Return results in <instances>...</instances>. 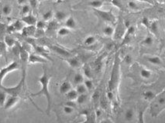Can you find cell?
Returning <instances> with one entry per match:
<instances>
[{
    "mask_svg": "<svg viewBox=\"0 0 165 123\" xmlns=\"http://www.w3.org/2000/svg\"><path fill=\"white\" fill-rule=\"evenodd\" d=\"M50 79H51V75L49 73H47V69L44 67V72H43L42 75L39 77V79H38V82L40 84L41 89L39 92L30 94V96L32 97H37V96H41V95H44L46 97L47 102L46 112L47 115H50L51 107H52V99H51L50 89H49Z\"/></svg>",
    "mask_w": 165,
    "mask_h": 123,
    "instance_id": "cell-1",
    "label": "cell"
},
{
    "mask_svg": "<svg viewBox=\"0 0 165 123\" xmlns=\"http://www.w3.org/2000/svg\"><path fill=\"white\" fill-rule=\"evenodd\" d=\"M165 109V92L164 90L155 95L151 100V104L150 105V113L153 118H157L158 115Z\"/></svg>",
    "mask_w": 165,
    "mask_h": 123,
    "instance_id": "cell-2",
    "label": "cell"
},
{
    "mask_svg": "<svg viewBox=\"0 0 165 123\" xmlns=\"http://www.w3.org/2000/svg\"><path fill=\"white\" fill-rule=\"evenodd\" d=\"M25 79H26V76H23L22 75L21 79H20L19 82L16 85L13 86V87H5V86L2 85L0 87V89L3 90L5 92H6L7 95H16V96L20 97L22 92H23V90L24 89V85H25Z\"/></svg>",
    "mask_w": 165,
    "mask_h": 123,
    "instance_id": "cell-3",
    "label": "cell"
},
{
    "mask_svg": "<svg viewBox=\"0 0 165 123\" xmlns=\"http://www.w3.org/2000/svg\"><path fill=\"white\" fill-rule=\"evenodd\" d=\"M93 12L98 17L101 19L102 20L105 21L106 22H109L111 24H115L116 22V19L112 11L101 10L99 9H92Z\"/></svg>",
    "mask_w": 165,
    "mask_h": 123,
    "instance_id": "cell-4",
    "label": "cell"
},
{
    "mask_svg": "<svg viewBox=\"0 0 165 123\" xmlns=\"http://www.w3.org/2000/svg\"><path fill=\"white\" fill-rule=\"evenodd\" d=\"M119 61L118 56H116L115 59V63L113 65V72L111 75V79L109 82V89L110 91H113L115 89V85H116V82L119 79Z\"/></svg>",
    "mask_w": 165,
    "mask_h": 123,
    "instance_id": "cell-5",
    "label": "cell"
},
{
    "mask_svg": "<svg viewBox=\"0 0 165 123\" xmlns=\"http://www.w3.org/2000/svg\"><path fill=\"white\" fill-rule=\"evenodd\" d=\"M19 68V65L17 62L14 61L13 62H11L10 64H9L7 66L4 67L3 69H0V87L3 85V82L5 77L9 73V72H12L13 71H16V70H18Z\"/></svg>",
    "mask_w": 165,
    "mask_h": 123,
    "instance_id": "cell-6",
    "label": "cell"
},
{
    "mask_svg": "<svg viewBox=\"0 0 165 123\" xmlns=\"http://www.w3.org/2000/svg\"><path fill=\"white\" fill-rule=\"evenodd\" d=\"M115 28H114V33H113V37L115 40H119L124 37V35L126 33V31L127 28L124 25L123 20L122 18L119 19L118 21L115 22Z\"/></svg>",
    "mask_w": 165,
    "mask_h": 123,
    "instance_id": "cell-7",
    "label": "cell"
},
{
    "mask_svg": "<svg viewBox=\"0 0 165 123\" xmlns=\"http://www.w3.org/2000/svg\"><path fill=\"white\" fill-rule=\"evenodd\" d=\"M29 52H27L24 47L21 46L20 51H19V57L21 61V68H22V75L26 76V67L27 64L29 63Z\"/></svg>",
    "mask_w": 165,
    "mask_h": 123,
    "instance_id": "cell-8",
    "label": "cell"
},
{
    "mask_svg": "<svg viewBox=\"0 0 165 123\" xmlns=\"http://www.w3.org/2000/svg\"><path fill=\"white\" fill-rule=\"evenodd\" d=\"M50 49L52 50L53 52H54L55 53L58 54L60 56L64 57V58H68V57L71 56V53L70 52L65 49L61 46H57V45H53V46H50Z\"/></svg>",
    "mask_w": 165,
    "mask_h": 123,
    "instance_id": "cell-9",
    "label": "cell"
},
{
    "mask_svg": "<svg viewBox=\"0 0 165 123\" xmlns=\"http://www.w3.org/2000/svg\"><path fill=\"white\" fill-rule=\"evenodd\" d=\"M48 60L39 54L29 55V63L31 64H46Z\"/></svg>",
    "mask_w": 165,
    "mask_h": 123,
    "instance_id": "cell-10",
    "label": "cell"
},
{
    "mask_svg": "<svg viewBox=\"0 0 165 123\" xmlns=\"http://www.w3.org/2000/svg\"><path fill=\"white\" fill-rule=\"evenodd\" d=\"M19 102V96H16V95H9V98L6 99L5 102L4 104V108L5 110L10 109L12 108H13L17 103Z\"/></svg>",
    "mask_w": 165,
    "mask_h": 123,
    "instance_id": "cell-11",
    "label": "cell"
},
{
    "mask_svg": "<svg viewBox=\"0 0 165 123\" xmlns=\"http://www.w3.org/2000/svg\"><path fill=\"white\" fill-rule=\"evenodd\" d=\"M36 30H37V28L35 26H24L23 28L22 29V36L24 37H27V38L34 37Z\"/></svg>",
    "mask_w": 165,
    "mask_h": 123,
    "instance_id": "cell-12",
    "label": "cell"
},
{
    "mask_svg": "<svg viewBox=\"0 0 165 123\" xmlns=\"http://www.w3.org/2000/svg\"><path fill=\"white\" fill-rule=\"evenodd\" d=\"M33 46H34V49L37 54H39L40 56H42L43 57H44L47 60H50V61H52V59L49 56V51L46 49L44 47H43L41 46H37L36 44H33Z\"/></svg>",
    "mask_w": 165,
    "mask_h": 123,
    "instance_id": "cell-13",
    "label": "cell"
},
{
    "mask_svg": "<svg viewBox=\"0 0 165 123\" xmlns=\"http://www.w3.org/2000/svg\"><path fill=\"white\" fill-rule=\"evenodd\" d=\"M21 21L27 26H35L37 23V18L33 14H27L21 19Z\"/></svg>",
    "mask_w": 165,
    "mask_h": 123,
    "instance_id": "cell-14",
    "label": "cell"
},
{
    "mask_svg": "<svg viewBox=\"0 0 165 123\" xmlns=\"http://www.w3.org/2000/svg\"><path fill=\"white\" fill-rule=\"evenodd\" d=\"M71 89V84L69 82V80L67 79L64 81L62 82V83L60 85V88H59V91H60V94L62 95H65L66 93Z\"/></svg>",
    "mask_w": 165,
    "mask_h": 123,
    "instance_id": "cell-15",
    "label": "cell"
},
{
    "mask_svg": "<svg viewBox=\"0 0 165 123\" xmlns=\"http://www.w3.org/2000/svg\"><path fill=\"white\" fill-rule=\"evenodd\" d=\"M145 59H147V61L150 64L157 65V66H164V62H163L162 59L159 56H147Z\"/></svg>",
    "mask_w": 165,
    "mask_h": 123,
    "instance_id": "cell-16",
    "label": "cell"
},
{
    "mask_svg": "<svg viewBox=\"0 0 165 123\" xmlns=\"http://www.w3.org/2000/svg\"><path fill=\"white\" fill-rule=\"evenodd\" d=\"M63 60L66 61L68 65L72 68H78L80 66V61L76 57H68V58H63Z\"/></svg>",
    "mask_w": 165,
    "mask_h": 123,
    "instance_id": "cell-17",
    "label": "cell"
},
{
    "mask_svg": "<svg viewBox=\"0 0 165 123\" xmlns=\"http://www.w3.org/2000/svg\"><path fill=\"white\" fill-rule=\"evenodd\" d=\"M103 5H104V2L102 0H92L86 4L87 6L92 7V9H99Z\"/></svg>",
    "mask_w": 165,
    "mask_h": 123,
    "instance_id": "cell-18",
    "label": "cell"
},
{
    "mask_svg": "<svg viewBox=\"0 0 165 123\" xmlns=\"http://www.w3.org/2000/svg\"><path fill=\"white\" fill-rule=\"evenodd\" d=\"M148 29H150V31H151V32H152L154 36H158L159 28H158V24H157V21H151Z\"/></svg>",
    "mask_w": 165,
    "mask_h": 123,
    "instance_id": "cell-19",
    "label": "cell"
},
{
    "mask_svg": "<svg viewBox=\"0 0 165 123\" xmlns=\"http://www.w3.org/2000/svg\"><path fill=\"white\" fill-rule=\"evenodd\" d=\"M102 58H103V55H102L101 56L96 59V60L95 61L94 67L95 70L96 72H100L102 71Z\"/></svg>",
    "mask_w": 165,
    "mask_h": 123,
    "instance_id": "cell-20",
    "label": "cell"
},
{
    "mask_svg": "<svg viewBox=\"0 0 165 123\" xmlns=\"http://www.w3.org/2000/svg\"><path fill=\"white\" fill-rule=\"evenodd\" d=\"M77 23L76 21L74 20L73 16H70L69 18L67 19V20L65 22V27L68 28H71V29H74V28H76Z\"/></svg>",
    "mask_w": 165,
    "mask_h": 123,
    "instance_id": "cell-21",
    "label": "cell"
},
{
    "mask_svg": "<svg viewBox=\"0 0 165 123\" xmlns=\"http://www.w3.org/2000/svg\"><path fill=\"white\" fill-rule=\"evenodd\" d=\"M65 95L66 97L68 98V100L74 101V100L77 99V98L78 96V93L77 92L76 89H71L66 93Z\"/></svg>",
    "mask_w": 165,
    "mask_h": 123,
    "instance_id": "cell-22",
    "label": "cell"
},
{
    "mask_svg": "<svg viewBox=\"0 0 165 123\" xmlns=\"http://www.w3.org/2000/svg\"><path fill=\"white\" fill-rule=\"evenodd\" d=\"M133 111L134 110L133 108H128V109L125 112L124 118H125L126 121L132 122V121L133 120L134 117H135V113H134Z\"/></svg>",
    "mask_w": 165,
    "mask_h": 123,
    "instance_id": "cell-23",
    "label": "cell"
},
{
    "mask_svg": "<svg viewBox=\"0 0 165 123\" xmlns=\"http://www.w3.org/2000/svg\"><path fill=\"white\" fill-rule=\"evenodd\" d=\"M95 42H96V38H95V36H89L85 38V40L84 41L83 44H84L85 46H93Z\"/></svg>",
    "mask_w": 165,
    "mask_h": 123,
    "instance_id": "cell-24",
    "label": "cell"
},
{
    "mask_svg": "<svg viewBox=\"0 0 165 123\" xmlns=\"http://www.w3.org/2000/svg\"><path fill=\"white\" fill-rule=\"evenodd\" d=\"M54 17L56 20L58 21V22H62L67 17V14L63 11H57L54 14Z\"/></svg>",
    "mask_w": 165,
    "mask_h": 123,
    "instance_id": "cell-25",
    "label": "cell"
},
{
    "mask_svg": "<svg viewBox=\"0 0 165 123\" xmlns=\"http://www.w3.org/2000/svg\"><path fill=\"white\" fill-rule=\"evenodd\" d=\"M4 42H5V45L9 46V47H13V46L16 45V41L13 37H11V36H5V38H4Z\"/></svg>",
    "mask_w": 165,
    "mask_h": 123,
    "instance_id": "cell-26",
    "label": "cell"
},
{
    "mask_svg": "<svg viewBox=\"0 0 165 123\" xmlns=\"http://www.w3.org/2000/svg\"><path fill=\"white\" fill-rule=\"evenodd\" d=\"M140 74L142 78L145 79H149L152 76V72H151V71H150L149 69H141Z\"/></svg>",
    "mask_w": 165,
    "mask_h": 123,
    "instance_id": "cell-27",
    "label": "cell"
},
{
    "mask_svg": "<svg viewBox=\"0 0 165 123\" xmlns=\"http://www.w3.org/2000/svg\"><path fill=\"white\" fill-rule=\"evenodd\" d=\"M70 33H71L70 28H67V27H62V28H59L58 30V36H61V37L68 36Z\"/></svg>",
    "mask_w": 165,
    "mask_h": 123,
    "instance_id": "cell-28",
    "label": "cell"
},
{
    "mask_svg": "<svg viewBox=\"0 0 165 123\" xmlns=\"http://www.w3.org/2000/svg\"><path fill=\"white\" fill-rule=\"evenodd\" d=\"M103 33L108 37H111L113 36V33H114V28L111 26H106L103 28Z\"/></svg>",
    "mask_w": 165,
    "mask_h": 123,
    "instance_id": "cell-29",
    "label": "cell"
},
{
    "mask_svg": "<svg viewBox=\"0 0 165 123\" xmlns=\"http://www.w3.org/2000/svg\"><path fill=\"white\" fill-rule=\"evenodd\" d=\"M154 42V39L153 38V36H147V37L142 41V45H144V46H152Z\"/></svg>",
    "mask_w": 165,
    "mask_h": 123,
    "instance_id": "cell-30",
    "label": "cell"
},
{
    "mask_svg": "<svg viewBox=\"0 0 165 123\" xmlns=\"http://www.w3.org/2000/svg\"><path fill=\"white\" fill-rule=\"evenodd\" d=\"M84 75L81 73H76L74 77V84H81V83L84 82Z\"/></svg>",
    "mask_w": 165,
    "mask_h": 123,
    "instance_id": "cell-31",
    "label": "cell"
},
{
    "mask_svg": "<svg viewBox=\"0 0 165 123\" xmlns=\"http://www.w3.org/2000/svg\"><path fill=\"white\" fill-rule=\"evenodd\" d=\"M111 3L113 5H115V7H117L121 11H125V8L123 5V0H110Z\"/></svg>",
    "mask_w": 165,
    "mask_h": 123,
    "instance_id": "cell-32",
    "label": "cell"
},
{
    "mask_svg": "<svg viewBox=\"0 0 165 123\" xmlns=\"http://www.w3.org/2000/svg\"><path fill=\"white\" fill-rule=\"evenodd\" d=\"M155 94L152 91H146L143 93V97L147 101H151L155 97Z\"/></svg>",
    "mask_w": 165,
    "mask_h": 123,
    "instance_id": "cell-33",
    "label": "cell"
},
{
    "mask_svg": "<svg viewBox=\"0 0 165 123\" xmlns=\"http://www.w3.org/2000/svg\"><path fill=\"white\" fill-rule=\"evenodd\" d=\"M14 28H15V30L17 31V32H19V31H22V29L23 28L24 25L23 22H22L21 19L20 20H16L15 22L13 24Z\"/></svg>",
    "mask_w": 165,
    "mask_h": 123,
    "instance_id": "cell-34",
    "label": "cell"
},
{
    "mask_svg": "<svg viewBox=\"0 0 165 123\" xmlns=\"http://www.w3.org/2000/svg\"><path fill=\"white\" fill-rule=\"evenodd\" d=\"M83 71H84L85 75L88 78V79H91L92 77V72H91V68L89 65H85L83 67Z\"/></svg>",
    "mask_w": 165,
    "mask_h": 123,
    "instance_id": "cell-35",
    "label": "cell"
},
{
    "mask_svg": "<svg viewBox=\"0 0 165 123\" xmlns=\"http://www.w3.org/2000/svg\"><path fill=\"white\" fill-rule=\"evenodd\" d=\"M128 7L131 9V10L134 11V12H137V11L140 10V8L137 4H136L134 1H129L128 3Z\"/></svg>",
    "mask_w": 165,
    "mask_h": 123,
    "instance_id": "cell-36",
    "label": "cell"
},
{
    "mask_svg": "<svg viewBox=\"0 0 165 123\" xmlns=\"http://www.w3.org/2000/svg\"><path fill=\"white\" fill-rule=\"evenodd\" d=\"M76 91L78 93V95H80V94H85V93L87 92V89L85 86V85L83 83H81V84L77 85Z\"/></svg>",
    "mask_w": 165,
    "mask_h": 123,
    "instance_id": "cell-37",
    "label": "cell"
},
{
    "mask_svg": "<svg viewBox=\"0 0 165 123\" xmlns=\"http://www.w3.org/2000/svg\"><path fill=\"white\" fill-rule=\"evenodd\" d=\"M84 85L86 87L87 91H92L93 89V87H94V84H93V82L91 79H89L85 80L84 81Z\"/></svg>",
    "mask_w": 165,
    "mask_h": 123,
    "instance_id": "cell-38",
    "label": "cell"
},
{
    "mask_svg": "<svg viewBox=\"0 0 165 123\" xmlns=\"http://www.w3.org/2000/svg\"><path fill=\"white\" fill-rule=\"evenodd\" d=\"M35 26L37 29H45L47 28V22H45L44 20L37 21Z\"/></svg>",
    "mask_w": 165,
    "mask_h": 123,
    "instance_id": "cell-39",
    "label": "cell"
},
{
    "mask_svg": "<svg viewBox=\"0 0 165 123\" xmlns=\"http://www.w3.org/2000/svg\"><path fill=\"white\" fill-rule=\"evenodd\" d=\"M12 7L9 5H5L2 9V13L4 15H9L12 13Z\"/></svg>",
    "mask_w": 165,
    "mask_h": 123,
    "instance_id": "cell-40",
    "label": "cell"
},
{
    "mask_svg": "<svg viewBox=\"0 0 165 123\" xmlns=\"http://www.w3.org/2000/svg\"><path fill=\"white\" fill-rule=\"evenodd\" d=\"M87 99V95L86 93H85V94H80L78 95V98H77V102L79 105H81V104H83V103L85 102V101Z\"/></svg>",
    "mask_w": 165,
    "mask_h": 123,
    "instance_id": "cell-41",
    "label": "cell"
},
{
    "mask_svg": "<svg viewBox=\"0 0 165 123\" xmlns=\"http://www.w3.org/2000/svg\"><path fill=\"white\" fill-rule=\"evenodd\" d=\"M6 99H7V93L3 90L2 92H0V105L1 106L4 105Z\"/></svg>",
    "mask_w": 165,
    "mask_h": 123,
    "instance_id": "cell-42",
    "label": "cell"
},
{
    "mask_svg": "<svg viewBox=\"0 0 165 123\" xmlns=\"http://www.w3.org/2000/svg\"><path fill=\"white\" fill-rule=\"evenodd\" d=\"M53 15V12L51 10L47 11L46 13L43 15V20H44L45 22H47V21H50L51 19H52Z\"/></svg>",
    "mask_w": 165,
    "mask_h": 123,
    "instance_id": "cell-43",
    "label": "cell"
},
{
    "mask_svg": "<svg viewBox=\"0 0 165 123\" xmlns=\"http://www.w3.org/2000/svg\"><path fill=\"white\" fill-rule=\"evenodd\" d=\"M30 10H31V7H30V5L24 4V5H23V7H22L21 13L23 15H27V14H29Z\"/></svg>",
    "mask_w": 165,
    "mask_h": 123,
    "instance_id": "cell-44",
    "label": "cell"
},
{
    "mask_svg": "<svg viewBox=\"0 0 165 123\" xmlns=\"http://www.w3.org/2000/svg\"><path fill=\"white\" fill-rule=\"evenodd\" d=\"M57 27H58V23L56 22L55 21H52L48 25H47V28L50 31L55 30L57 28Z\"/></svg>",
    "mask_w": 165,
    "mask_h": 123,
    "instance_id": "cell-45",
    "label": "cell"
},
{
    "mask_svg": "<svg viewBox=\"0 0 165 123\" xmlns=\"http://www.w3.org/2000/svg\"><path fill=\"white\" fill-rule=\"evenodd\" d=\"M63 111L64 112L68 114V115H70V114H72L74 111V108L71 106H68V105H64L63 107Z\"/></svg>",
    "mask_w": 165,
    "mask_h": 123,
    "instance_id": "cell-46",
    "label": "cell"
},
{
    "mask_svg": "<svg viewBox=\"0 0 165 123\" xmlns=\"http://www.w3.org/2000/svg\"><path fill=\"white\" fill-rule=\"evenodd\" d=\"M150 22L151 21L148 18H146V17H144L143 19H142V21H141V23L144 25L145 27H147V28H149V26H150Z\"/></svg>",
    "mask_w": 165,
    "mask_h": 123,
    "instance_id": "cell-47",
    "label": "cell"
},
{
    "mask_svg": "<svg viewBox=\"0 0 165 123\" xmlns=\"http://www.w3.org/2000/svg\"><path fill=\"white\" fill-rule=\"evenodd\" d=\"M6 32H8V33H12V32H16L15 30V28H14V26L13 25H9V26H6Z\"/></svg>",
    "mask_w": 165,
    "mask_h": 123,
    "instance_id": "cell-48",
    "label": "cell"
},
{
    "mask_svg": "<svg viewBox=\"0 0 165 123\" xmlns=\"http://www.w3.org/2000/svg\"><path fill=\"white\" fill-rule=\"evenodd\" d=\"M65 105H68V106H71V107L75 108L77 107V104L74 101H71V100H68V102L65 103Z\"/></svg>",
    "mask_w": 165,
    "mask_h": 123,
    "instance_id": "cell-49",
    "label": "cell"
},
{
    "mask_svg": "<svg viewBox=\"0 0 165 123\" xmlns=\"http://www.w3.org/2000/svg\"><path fill=\"white\" fill-rule=\"evenodd\" d=\"M93 101H94L95 102H96L97 101H99L100 99V93L99 92H95L94 93V95H93Z\"/></svg>",
    "mask_w": 165,
    "mask_h": 123,
    "instance_id": "cell-50",
    "label": "cell"
},
{
    "mask_svg": "<svg viewBox=\"0 0 165 123\" xmlns=\"http://www.w3.org/2000/svg\"><path fill=\"white\" fill-rule=\"evenodd\" d=\"M123 61L125 62L126 63H127V64H129L132 62L131 56H130V55H126L125 58H124V59H123Z\"/></svg>",
    "mask_w": 165,
    "mask_h": 123,
    "instance_id": "cell-51",
    "label": "cell"
},
{
    "mask_svg": "<svg viewBox=\"0 0 165 123\" xmlns=\"http://www.w3.org/2000/svg\"><path fill=\"white\" fill-rule=\"evenodd\" d=\"M37 0H30V7H32L33 9H35L37 7Z\"/></svg>",
    "mask_w": 165,
    "mask_h": 123,
    "instance_id": "cell-52",
    "label": "cell"
},
{
    "mask_svg": "<svg viewBox=\"0 0 165 123\" xmlns=\"http://www.w3.org/2000/svg\"><path fill=\"white\" fill-rule=\"evenodd\" d=\"M5 31H6V26L3 23H0V34L3 33Z\"/></svg>",
    "mask_w": 165,
    "mask_h": 123,
    "instance_id": "cell-53",
    "label": "cell"
},
{
    "mask_svg": "<svg viewBox=\"0 0 165 123\" xmlns=\"http://www.w3.org/2000/svg\"><path fill=\"white\" fill-rule=\"evenodd\" d=\"M139 2H143V3H146L147 4H149L150 5H154V2L153 0H137Z\"/></svg>",
    "mask_w": 165,
    "mask_h": 123,
    "instance_id": "cell-54",
    "label": "cell"
},
{
    "mask_svg": "<svg viewBox=\"0 0 165 123\" xmlns=\"http://www.w3.org/2000/svg\"><path fill=\"white\" fill-rule=\"evenodd\" d=\"M18 1V4L19 5H24L27 3L28 0H17Z\"/></svg>",
    "mask_w": 165,
    "mask_h": 123,
    "instance_id": "cell-55",
    "label": "cell"
},
{
    "mask_svg": "<svg viewBox=\"0 0 165 123\" xmlns=\"http://www.w3.org/2000/svg\"><path fill=\"white\" fill-rule=\"evenodd\" d=\"M95 115H96V117H99L100 115H102V111L100 109H97L95 111Z\"/></svg>",
    "mask_w": 165,
    "mask_h": 123,
    "instance_id": "cell-56",
    "label": "cell"
},
{
    "mask_svg": "<svg viewBox=\"0 0 165 123\" xmlns=\"http://www.w3.org/2000/svg\"><path fill=\"white\" fill-rule=\"evenodd\" d=\"M159 3H164V0H157Z\"/></svg>",
    "mask_w": 165,
    "mask_h": 123,
    "instance_id": "cell-57",
    "label": "cell"
},
{
    "mask_svg": "<svg viewBox=\"0 0 165 123\" xmlns=\"http://www.w3.org/2000/svg\"><path fill=\"white\" fill-rule=\"evenodd\" d=\"M38 2H42V1H44V0H37Z\"/></svg>",
    "mask_w": 165,
    "mask_h": 123,
    "instance_id": "cell-58",
    "label": "cell"
}]
</instances>
